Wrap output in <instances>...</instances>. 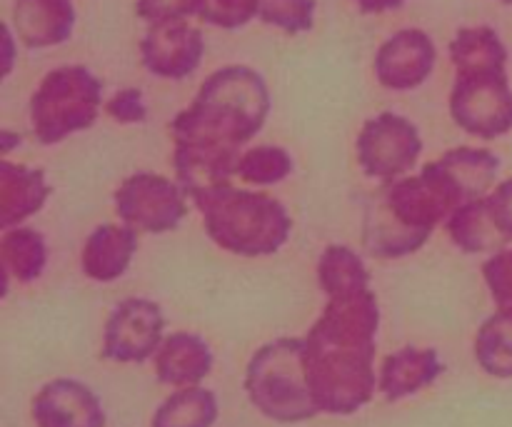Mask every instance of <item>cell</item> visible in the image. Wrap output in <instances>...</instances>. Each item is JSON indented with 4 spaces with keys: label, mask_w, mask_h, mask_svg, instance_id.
Listing matches in <instances>:
<instances>
[{
    "label": "cell",
    "mask_w": 512,
    "mask_h": 427,
    "mask_svg": "<svg viewBox=\"0 0 512 427\" xmlns=\"http://www.w3.org/2000/svg\"><path fill=\"white\" fill-rule=\"evenodd\" d=\"M270 90L250 65H225L200 85L193 103L170 123L175 180L193 203L230 185L243 145L263 130Z\"/></svg>",
    "instance_id": "cell-1"
},
{
    "label": "cell",
    "mask_w": 512,
    "mask_h": 427,
    "mask_svg": "<svg viewBox=\"0 0 512 427\" xmlns=\"http://www.w3.org/2000/svg\"><path fill=\"white\" fill-rule=\"evenodd\" d=\"M213 370V353L200 335L173 333L155 353V375L163 385H200Z\"/></svg>",
    "instance_id": "cell-19"
},
{
    "label": "cell",
    "mask_w": 512,
    "mask_h": 427,
    "mask_svg": "<svg viewBox=\"0 0 512 427\" xmlns=\"http://www.w3.org/2000/svg\"><path fill=\"white\" fill-rule=\"evenodd\" d=\"M428 168L443 183L455 205L463 208L470 200L488 195L498 178L500 158L485 148H455L448 150L440 160L428 163Z\"/></svg>",
    "instance_id": "cell-14"
},
{
    "label": "cell",
    "mask_w": 512,
    "mask_h": 427,
    "mask_svg": "<svg viewBox=\"0 0 512 427\" xmlns=\"http://www.w3.org/2000/svg\"><path fill=\"white\" fill-rule=\"evenodd\" d=\"M380 305L373 290L328 298L305 335V370L320 413L353 415L378 390L375 338Z\"/></svg>",
    "instance_id": "cell-2"
},
{
    "label": "cell",
    "mask_w": 512,
    "mask_h": 427,
    "mask_svg": "<svg viewBox=\"0 0 512 427\" xmlns=\"http://www.w3.org/2000/svg\"><path fill=\"white\" fill-rule=\"evenodd\" d=\"M103 105V80L85 65L50 70L30 98V125L40 145H55L93 128Z\"/></svg>",
    "instance_id": "cell-6"
},
{
    "label": "cell",
    "mask_w": 512,
    "mask_h": 427,
    "mask_svg": "<svg viewBox=\"0 0 512 427\" xmlns=\"http://www.w3.org/2000/svg\"><path fill=\"white\" fill-rule=\"evenodd\" d=\"M293 173V158L280 145H255L240 155L235 175L248 185H275L283 183Z\"/></svg>",
    "instance_id": "cell-26"
},
{
    "label": "cell",
    "mask_w": 512,
    "mask_h": 427,
    "mask_svg": "<svg viewBox=\"0 0 512 427\" xmlns=\"http://www.w3.org/2000/svg\"><path fill=\"white\" fill-rule=\"evenodd\" d=\"M455 210L453 200L425 168L418 175L383 183L365 210V250L380 260L418 253Z\"/></svg>",
    "instance_id": "cell-3"
},
{
    "label": "cell",
    "mask_w": 512,
    "mask_h": 427,
    "mask_svg": "<svg viewBox=\"0 0 512 427\" xmlns=\"http://www.w3.org/2000/svg\"><path fill=\"white\" fill-rule=\"evenodd\" d=\"M475 360L488 375L512 378V310L498 308L475 335Z\"/></svg>",
    "instance_id": "cell-25"
},
{
    "label": "cell",
    "mask_w": 512,
    "mask_h": 427,
    "mask_svg": "<svg viewBox=\"0 0 512 427\" xmlns=\"http://www.w3.org/2000/svg\"><path fill=\"white\" fill-rule=\"evenodd\" d=\"M75 18L73 0H15L10 25L25 48L38 50L70 40Z\"/></svg>",
    "instance_id": "cell-15"
},
{
    "label": "cell",
    "mask_w": 512,
    "mask_h": 427,
    "mask_svg": "<svg viewBox=\"0 0 512 427\" xmlns=\"http://www.w3.org/2000/svg\"><path fill=\"white\" fill-rule=\"evenodd\" d=\"M105 110H108V115L115 123L123 125L143 123V120L148 118V108H145L143 93H140L138 88H125L120 90V93H115L113 98L105 103Z\"/></svg>",
    "instance_id": "cell-31"
},
{
    "label": "cell",
    "mask_w": 512,
    "mask_h": 427,
    "mask_svg": "<svg viewBox=\"0 0 512 427\" xmlns=\"http://www.w3.org/2000/svg\"><path fill=\"white\" fill-rule=\"evenodd\" d=\"M135 13L145 23H168V20H188L200 13V0H138Z\"/></svg>",
    "instance_id": "cell-30"
},
{
    "label": "cell",
    "mask_w": 512,
    "mask_h": 427,
    "mask_svg": "<svg viewBox=\"0 0 512 427\" xmlns=\"http://www.w3.org/2000/svg\"><path fill=\"white\" fill-rule=\"evenodd\" d=\"M203 228L218 248L240 258L275 255L293 233V218L278 198L233 183L198 200Z\"/></svg>",
    "instance_id": "cell-4"
},
{
    "label": "cell",
    "mask_w": 512,
    "mask_h": 427,
    "mask_svg": "<svg viewBox=\"0 0 512 427\" xmlns=\"http://www.w3.org/2000/svg\"><path fill=\"white\" fill-rule=\"evenodd\" d=\"M50 198V185L45 173L28 165L0 163V228L10 230L40 213Z\"/></svg>",
    "instance_id": "cell-18"
},
{
    "label": "cell",
    "mask_w": 512,
    "mask_h": 427,
    "mask_svg": "<svg viewBox=\"0 0 512 427\" xmlns=\"http://www.w3.org/2000/svg\"><path fill=\"white\" fill-rule=\"evenodd\" d=\"M205 38L188 20L150 23L140 40V60L155 78L183 80L200 68Z\"/></svg>",
    "instance_id": "cell-11"
},
{
    "label": "cell",
    "mask_w": 512,
    "mask_h": 427,
    "mask_svg": "<svg viewBox=\"0 0 512 427\" xmlns=\"http://www.w3.org/2000/svg\"><path fill=\"white\" fill-rule=\"evenodd\" d=\"M258 18L288 35L313 30L315 0H258Z\"/></svg>",
    "instance_id": "cell-27"
},
{
    "label": "cell",
    "mask_w": 512,
    "mask_h": 427,
    "mask_svg": "<svg viewBox=\"0 0 512 427\" xmlns=\"http://www.w3.org/2000/svg\"><path fill=\"white\" fill-rule=\"evenodd\" d=\"M488 200L500 230H503L505 238L512 240V178L495 185V190L488 195Z\"/></svg>",
    "instance_id": "cell-32"
},
{
    "label": "cell",
    "mask_w": 512,
    "mask_h": 427,
    "mask_svg": "<svg viewBox=\"0 0 512 427\" xmlns=\"http://www.w3.org/2000/svg\"><path fill=\"white\" fill-rule=\"evenodd\" d=\"M30 413L35 427H105L100 398L88 385L73 378L45 383L35 393Z\"/></svg>",
    "instance_id": "cell-13"
},
{
    "label": "cell",
    "mask_w": 512,
    "mask_h": 427,
    "mask_svg": "<svg viewBox=\"0 0 512 427\" xmlns=\"http://www.w3.org/2000/svg\"><path fill=\"white\" fill-rule=\"evenodd\" d=\"M450 240L458 245L463 253H490V250H503L510 243L500 230L498 220H495L493 208H490L488 195L478 200H470L463 208L455 210L450 220L445 223Z\"/></svg>",
    "instance_id": "cell-20"
},
{
    "label": "cell",
    "mask_w": 512,
    "mask_h": 427,
    "mask_svg": "<svg viewBox=\"0 0 512 427\" xmlns=\"http://www.w3.org/2000/svg\"><path fill=\"white\" fill-rule=\"evenodd\" d=\"M198 18L223 30L245 28L258 18V0H200Z\"/></svg>",
    "instance_id": "cell-28"
},
{
    "label": "cell",
    "mask_w": 512,
    "mask_h": 427,
    "mask_svg": "<svg viewBox=\"0 0 512 427\" xmlns=\"http://www.w3.org/2000/svg\"><path fill=\"white\" fill-rule=\"evenodd\" d=\"M445 373V365L440 360L438 350L433 348H400L398 353H390L380 365L378 390L388 403L410 398L420 393L428 385H433Z\"/></svg>",
    "instance_id": "cell-17"
},
{
    "label": "cell",
    "mask_w": 512,
    "mask_h": 427,
    "mask_svg": "<svg viewBox=\"0 0 512 427\" xmlns=\"http://www.w3.org/2000/svg\"><path fill=\"white\" fill-rule=\"evenodd\" d=\"M438 50L425 30L405 28L390 35L373 60L375 78L388 90H415L433 75Z\"/></svg>",
    "instance_id": "cell-12"
},
{
    "label": "cell",
    "mask_w": 512,
    "mask_h": 427,
    "mask_svg": "<svg viewBox=\"0 0 512 427\" xmlns=\"http://www.w3.org/2000/svg\"><path fill=\"white\" fill-rule=\"evenodd\" d=\"M113 200L120 223L140 233H170L188 215V195L178 180L158 173L130 175L115 190Z\"/></svg>",
    "instance_id": "cell-8"
},
{
    "label": "cell",
    "mask_w": 512,
    "mask_h": 427,
    "mask_svg": "<svg viewBox=\"0 0 512 427\" xmlns=\"http://www.w3.org/2000/svg\"><path fill=\"white\" fill-rule=\"evenodd\" d=\"M483 278L498 308L512 310V248H503L483 263Z\"/></svg>",
    "instance_id": "cell-29"
},
{
    "label": "cell",
    "mask_w": 512,
    "mask_h": 427,
    "mask_svg": "<svg viewBox=\"0 0 512 427\" xmlns=\"http://www.w3.org/2000/svg\"><path fill=\"white\" fill-rule=\"evenodd\" d=\"M165 315L158 303L128 298L108 315L103 333V358L110 363H145L163 345Z\"/></svg>",
    "instance_id": "cell-10"
},
{
    "label": "cell",
    "mask_w": 512,
    "mask_h": 427,
    "mask_svg": "<svg viewBox=\"0 0 512 427\" xmlns=\"http://www.w3.org/2000/svg\"><path fill=\"white\" fill-rule=\"evenodd\" d=\"M0 265H3V283H33L43 275L48 265V243L43 233L35 228H10L0 240Z\"/></svg>",
    "instance_id": "cell-21"
},
{
    "label": "cell",
    "mask_w": 512,
    "mask_h": 427,
    "mask_svg": "<svg viewBox=\"0 0 512 427\" xmlns=\"http://www.w3.org/2000/svg\"><path fill=\"white\" fill-rule=\"evenodd\" d=\"M360 8V13H388V10H398L405 0H353Z\"/></svg>",
    "instance_id": "cell-33"
},
{
    "label": "cell",
    "mask_w": 512,
    "mask_h": 427,
    "mask_svg": "<svg viewBox=\"0 0 512 427\" xmlns=\"http://www.w3.org/2000/svg\"><path fill=\"white\" fill-rule=\"evenodd\" d=\"M423 138L413 120L398 113H380L358 135V163L368 178L390 183L415 168Z\"/></svg>",
    "instance_id": "cell-9"
},
{
    "label": "cell",
    "mask_w": 512,
    "mask_h": 427,
    "mask_svg": "<svg viewBox=\"0 0 512 427\" xmlns=\"http://www.w3.org/2000/svg\"><path fill=\"white\" fill-rule=\"evenodd\" d=\"M318 285L328 298L353 295L370 288V273L348 245H328L318 260Z\"/></svg>",
    "instance_id": "cell-24"
},
{
    "label": "cell",
    "mask_w": 512,
    "mask_h": 427,
    "mask_svg": "<svg viewBox=\"0 0 512 427\" xmlns=\"http://www.w3.org/2000/svg\"><path fill=\"white\" fill-rule=\"evenodd\" d=\"M450 60L455 65V73L503 70L508 63V48L490 25L460 28L450 43Z\"/></svg>",
    "instance_id": "cell-22"
},
{
    "label": "cell",
    "mask_w": 512,
    "mask_h": 427,
    "mask_svg": "<svg viewBox=\"0 0 512 427\" xmlns=\"http://www.w3.org/2000/svg\"><path fill=\"white\" fill-rule=\"evenodd\" d=\"M500 3H505V5H512V0H500Z\"/></svg>",
    "instance_id": "cell-35"
},
{
    "label": "cell",
    "mask_w": 512,
    "mask_h": 427,
    "mask_svg": "<svg viewBox=\"0 0 512 427\" xmlns=\"http://www.w3.org/2000/svg\"><path fill=\"white\" fill-rule=\"evenodd\" d=\"M245 393L255 410L283 425L320 415L305 370V340L278 338L263 345L245 370Z\"/></svg>",
    "instance_id": "cell-5"
},
{
    "label": "cell",
    "mask_w": 512,
    "mask_h": 427,
    "mask_svg": "<svg viewBox=\"0 0 512 427\" xmlns=\"http://www.w3.org/2000/svg\"><path fill=\"white\" fill-rule=\"evenodd\" d=\"M450 118L480 140H495L512 130V88L503 70L455 73Z\"/></svg>",
    "instance_id": "cell-7"
},
{
    "label": "cell",
    "mask_w": 512,
    "mask_h": 427,
    "mask_svg": "<svg viewBox=\"0 0 512 427\" xmlns=\"http://www.w3.org/2000/svg\"><path fill=\"white\" fill-rule=\"evenodd\" d=\"M3 33H5V70H3V75H8L10 68H13V30H10V25H5Z\"/></svg>",
    "instance_id": "cell-34"
},
{
    "label": "cell",
    "mask_w": 512,
    "mask_h": 427,
    "mask_svg": "<svg viewBox=\"0 0 512 427\" xmlns=\"http://www.w3.org/2000/svg\"><path fill=\"white\" fill-rule=\"evenodd\" d=\"M218 420V398L213 390L188 385L163 400L150 427H213Z\"/></svg>",
    "instance_id": "cell-23"
},
{
    "label": "cell",
    "mask_w": 512,
    "mask_h": 427,
    "mask_svg": "<svg viewBox=\"0 0 512 427\" xmlns=\"http://www.w3.org/2000/svg\"><path fill=\"white\" fill-rule=\"evenodd\" d=\"M135 253H138V230L130 225L103 223L85 240L80 265L95 283H113L128 273Z\"/></svg>",
    "instance_id": "cell-16"
}]
</instances>
